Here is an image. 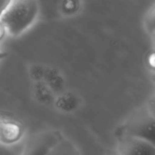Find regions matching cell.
<instances>
[{
	"mask_svg": "<svg viewBox=\"0 0 155 155\" xmlns=\"http://www.w3.org/2000/svg\"><path fill=\"white\" fill-rule=\"evenodd\" d=\"M142 139L155 146V118L147 106L133 112L123 126V134Z\"/></svg>",
	"mask_w": 155,
	"mask_h": 155,
	"instance_id": "2",
	"label": "cell"
},
{
	"mask_svg": "<svg viewBox=\"0 0 155 155\" xmlns=\"http://www.w3.org/2000/svg\"><path fill=\"white\" fill-rule=\"evenodd\" d=\"M23 134V129L15 121H1L0 141L6 145H12L20 140Z\"/></svg>",
	"mask_w": 155,
	"mask_h": 155,
	"instance_id": "5",
	"label": "cell"
},
{
	"mask_svg": "<svg viewBox=\"0 0 155 155\" xmlns=\"http://www.w3.org/2000/svg\"><path fill=\"white\" fill-rule=\"evenodd\" d=\"M146 106L148 108V110H150V112L151 113V114H152L153 116H154V117L155 118V95L154 96L151 97V98L148 100Z\"/></svg>",
	"mask_w": 155,
	"mask_h": 155,
	"instance_id": "8",
	"label": "cell"
},
{
	"mask_svg": "<svg viewBox=\"0 0 155 155\" xmlns=\"http://www.w3.org/2000/svg\"><path fill=\"white\" fill-rule=\"evenodd\" d=\"M6 56H7V53L4 52V51H0V61L2 60V59H4Z\"/></svg>",
	"mask_w": 155,
	"mask_h": 155,
	"instance_id": "11",
	"label": "cell"
},
{
	"mask_svg": "<svg viewBox=\"0 0 155 155\" xmlns=\"http://www.w3.org/2000/svg\"><path fill=\"white\" fill-rule=\"evenodd\" d=\"M48 155H80V153L72 141L63 138L51 148Z\"/></svg>",
	"mask_w": 155,
	"mask_h": 155,
	"instance_id": "6",
	"label": "cell"
},
{
	"mask_svg": "<svg viewBox=\"0 0 155 155\" xmlns=\"http://www.w3.org/2000/svg\"><path fill=\"white\" fill-rule=\"evenodd\" d=\"M106 155H120V154L116 151V149H114V150H110V151H107Z\"/></svg>",
	"mask_w": 155,
	"mask_h": 155,
	"instance_id": "10",
	"label": "cell"
},
{
	"mask_svg": "<svg viewBox=\"0 0 155 155\" xmlns=\"http://www.w3.org/2000/svg\"><path fill=\"white\" fill-rule=\"evenodd\" d=\"M0 129H1V120H0Z\"/></svg>",
	"mask_w": 155,
	"mask_h": 155,
	"instance_id": "12",
	"label": "cell"
},
{
	"mask_svg": "<svg viewBox=\"0 0 155 155\" xmlns=\"http://www.w3.org/2000/svg\"><path fill=\"white\" fill-rule=\"evenodd\" d=\"M154 40H155V37H154Z\"/></svg>",
	"mask_w": 155,
	"mask_h": 155,
	"instance_id": "13",
	"label": "cell"
},
{
	"mask_svg": "<svg viewBox=\"0 0 155 155\" xmlns=\"http://www.w3.org/2000/svg\"><path fill=\"white\" fill-rule=\"evenodd\" d=\"M39 6L33 0L9 1L0 12V21L7 33L18 37L28 30L36 21Z\"/></svg>",
	"mask_w": 155,
	"mask_h": 155,
	"instance_id": "1",
	"label": "cell"
},
{
	"mask_svg": "<svg viewBox=\"0 0 155 155\" xmlns=\"http://www.w3.org/2000/svg\"><path fill=\"white\" fill-rule=\"evenodd\" d=\"M63 138L58 130H48L35 133L27 139L21 155H48Z\"/></svg>",
	"mask_w": 155,
	"mask_h": 155,
	"instance_id": "3",
	"label": "cell"
},
{
	"mask_svg": "<svg viewBox=\"0 0 155 155\" xmlns=\"http://www.w3.org/2000/svg\"><path fill=\"white\" fill-rule=\"evenodd\" d=\"M6 33H7V32H6L5 27V26L3 25V24L2 23V21H0V42H1L3 39H4V37L5 36V35H6Z\"/></svg>",
	"mask_w": 155,
	"mask_h": 155,
	"instance_id": "9",
	"label": "cell"
},
{
	"mask_svg": "<svg viewBox=\"0 0 155 155\" xmlns=\"http://www.w3.org/2000/svg\"><path fill=\"white\" fill-rule=\"evenodd\" d=\"M116 151L120 155H155V146L133 137L122 135L118 139Z\"/></svg>",
	"mask_w": 155,
	"mask_h": 155,
	"instance_id": "4",
	"label": "cell"
},
{
	"mask_svg": "<svg viewBox=\"0 0 155 155\" xmlns=\"http://www.w3.org/2000/svg\"><path fill=\"white\" fill-rule=\"evenodd\" d=\"M144 24L146 31L151 36L155 37V5L147 13Z\"/></svg>",
	"mask_w": 155,
	"mask_h": 155,
	"instance_id": "7",
	"label": "cell"
}]
</instances>
